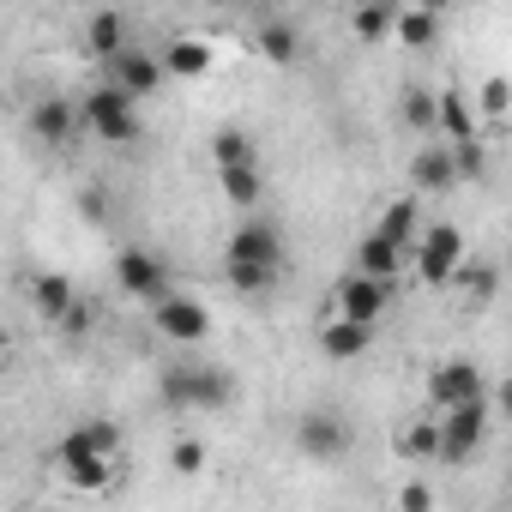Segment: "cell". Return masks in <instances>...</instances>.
<instances>
[{"label": "cell", "instance_id": "6da1fadb", "mask_svg": "<svg viewBox=\"0 0 512 512\" xmlns=\"http://www.w3.org/2000/svg\"><path fill=\"white\" fill-rule=\"evenodd\" d=\"M229 398H235V374H223V368H169L163 374L169 410H223Z\"/></svg>", "mask_w": 512, "mask_h": 512}, {"label": "cell", "instance_id": "7a4b0ae2", "mask_svg": "<svg viewBox=\"0 0 512 512\" xmlns=\"http://www.w3.org/2000/svg\"><path fill=\"white\" fill-rule=\"evenodd\" d=\"M79 127L97 133L103 145H133V139H139V109H133L115 85H97V91L79 103Z\"/></svg>", "mask_w": 512, "mask_h": 512}, {"label": "cell", "instance_id": "3957f363", "mask_svg": "<svg viewBox=\"0 0 512 512\" xmlns=\"http://www.w3.org/2000/svg\"><path fill=\"white\" fill-rule=\"evenodd\" d=\"M464 260H470V253H464V235H458L452 223H434V229L416 235V278H422L428 290L452 284V272H458Z\"/></svg>", "mask_w": 512, "mask_h": 512}, {"label": "cell", "instance_id": "277c9868", "mask_svg": "<svg viewBox=\"0 0 512 512\" xmlns=\"http://www.w3.org/2000/svg\"><path fill=\"white\" fill-rule=\"evenodd\" d=\"M434 428H440V458H452V464L476 458V452H482V440H488V398L446 410V422H434Z\"/></svg>", "mask_w": 512, "mask_h": 512}, {"label": "cell", "instance_id": "5b68a950", "mask_svg": "<svg viewBox=\"0 0 512 512\" xmlns=\"http://www.w3.org/2000/svg\"><path fill=\"white\" fill-rule=\"evenodd\" d=\"M296 446H302L314 464H338V458L356 446V434H350V422H344L338 410H308V416L296 422Z\"/></svg>", "mask_w": 512, "mask_h": 512}, {"label": "cell", "instance_id": "8992f818", "mask_svg": "<svg viewBox=\"0 0 512 512\" xmlns=\"http://www.w3.org/2000/svg\"><path fill=\"white\" fill-rule=\"evenodd\" d=\"M115 284L127 290V296H139V302H163L169 296V266L157 260V253H145V247H127L121 260H115Z\"/></svg>", "mask_w": 512, "mask_h": 512}, {"label": "cell", "instance_id": "52a82bcc", "mask_svg": "<svg viewBox=\"0 0 512 512\" xmlns=\"http://www.w3.org/2000/svg\"><path fill=\"white\" fill-rule=\"evenodd\" d=\"M428 398L440 404V410H458V404H476V398H488V374L476 368V362H440L434 374H428Z\"/></svg>", "mask_w": 512, "mask_h": 512}, {"label": "cell", "instance_id": "ba28073f", "mask_svg": "<svg viewBox=\"0 0 512 512\" xmlns=\"http://www.w3.org/2000/svg\"><path fill=\"white\" fill-rule=\"evenodd\" d=\"M229 266H284V235L266 217H247L229 235Z\"/></svg>", "mask_w": 512, "mask_h": 512}, {"label": "cell", "instance_id": "9c48e42d", "mask_svg": "<svg viewBox=\"0 0 512 512\" xmlns=\"http://www.w3.org/2000/svg\"><path fill=\"white\" fill-rule=\"evenodd\" d=\"M25 127H31V139L37 145H73L79 139V103L73 97H37L31 103V115H25Z\"/></svg>", "mask_w": 512, "mask_h": 512}, {"label": "cell", "instance_id": "30bf717a", "mask_svg": "<svg viewBox=\"0 0 512 512\" xmlns=\"http://www.w3.org/2000/svg\"><path fill=\"white\" fill-rule=\"evenodd\" d=\"M151 320H157V332H163V338H175V344H199V338L211 332V314H205L193 296H175V290L151 308Z\"/></svg>", "mask_w": 512, "mask_h": 512}, {"label": "cell", "instance_id": "8fae6325", "mask_svg": "<svg viewBox=\"0 0 512 512\" xmlns=\"http://www.w3.org/2000/svg\"><path fill=\"white\" fill-rule=\"evenodd\" d=\"M392 302V284H374V278H344L338 284V320H356V326H374Z\"/></svg>", "mask_w": 512, "mask_h": 512}, {"label": "cell", "instance_id": "7c38bea8", "mask_svg": "<svg viewBox=\"0 0 512 512\" xmlns=\"http://www.w3.org/2000/svg\"><path fill=\"white\" fill-rule=\"evenodd\" d=\"M157 85H163V67H157V55H145V49H121V55H115V91H121L127 103L151 97Z\"/></svg>", "mask_w": 512, "mask_h": 512}, {"label": "cell", "instance_id": "4fadbf2b", "mask_svg": "<svg viewBox=\"0 0 512 512\" xmlns=\"http://www.w3.org/2000/svg\"><path fill=\"white\" fill-rule=\"evenodd\" d=\"M115 446H121V428L97 416V422H79V428L61 440V464H67V458H115Z\"/></svg>", "mask_w": 512, "mask_h": 512}, {"label": "cell", "instance_id": "5bb4252c", "mask_svg": "<svg viewBox=\"0 0 512 512\" xmlns=\"http://www.w3.org/2000/svg\"><path fill=\"white\" fill-rule=\"evenodd\" d=\"M434 127L446 133V145H470L476 139V109L464 103V91H434Z\"/></svg>", "mask_w": 512, "mask_h": 512}, {"label": "cell", "instance_id": "9a60e30c", "mask_svg": "<svg viewBox=\"0 0 512 512\" xmlns=\"http://www.w3.org/2000/svg\"><path fill=\"white\" fill-rule=\"evenodd\" d=\"M458 175H452V151L446 145H416V157H410V187L416 193H446Z\"/></svg>", "mask_w": 512, "mask_h": 512}, {"label": "cell", "instance_id": "2e32d148", "mask_svg": "<svg viewBox=\"0 0 512 512\" xmlns=\"http://www.w3.org/2000/svg\"><path fill=\"white\" fill-rule=\"evenodd\" d=\"M368 344H374V326H356V320L320 326V356H332V362H356V356H368Z\"/></svg>", "mask_w": 512, "mask_h": 512}, {"label": "cell", "instance_id": "e0dca14e", "mask_svg": "<svg viewBox=\"0 0 512 512\" xmlns=\"http://www.w3.org/2000/svg\"><path fill=\"white\" fill-rule=\"evenodd\" d=\"M398 272H404V253H398L392 241L368 235V241L356 247V278H374V284H398Z\"/></svg>", "mask_w": 512, "mask_h": 512}, {"label": "cell", "instance_id": "ac0fdd59", "mask_svg": "<svg viewBox=\"0 0 512 512\" xmlns=\"http://www.w3.org/2000/svg\"><path fill=\"white\" fill-rule=\"evenodd\" d=\"M157 67H163L169 79H199V73H211V43H205V37H175Z\"/></svg>", "mask_w": 512, "mask_h": 512}, {"label": "cell", "instance_id": "d6986e66", "mask_svg": "<svg viewBox=\"0 0 512 512\" xmlns=\"http://www.w3.org/2000/svg\"><path fill=\"white\" fill-rule=\"evenodd\" d=\"M31 302H37L43 320H61V314L79 302V290H73V278H61V272H37V278H31Z\"/></svg>", "mask_w": 512, "mask_h": 512}, {"label": "cell", "instance_id": "ffe728a7", "mask_svg": "<svg viewBox=\"0 0 512 512\" xmlns=\"http://www.w3.org/2000/svg\"><path fill=\"white\" fill-rule=\"evenodd\" d=\"M392 37L404 49H428L440 37V13L434 7H404V13H392Z\"/></svg>", "mask_w": 512, "mask_h": 512}, {"label": "cell", "instance_id": "44dd1931", "mask_svg": "<svg viewBox=\"0 0 512 512\" xmlns=\"http://www.w3.org/2000/svg\"><path fill=\"white\" fill-rule=\"evenodd\" d=\"M121 49H127V19H121V13H97V19L85 25V55L115 61Z\"/></svg>", "mask_w": 512, "mask_h": 512}, {"label": "cell", "instance_id": "7402d4cb", "mask_svg": "<svg viewBox=\"0 0 512 512\" xmlns=\"http://www.w3.org/2000/svg\"><path fill=\"white\" fill-rule=\"evenodd\" d=\"M253 43H260V55H266V61H278V67H290V61L302 55V37H296V25H290V19H266L260 31H253Z\"/></svg>", "mask_w": 512, "mask_h": 512}, {"label": "cell", "instance_id": "603a6c76", "mask_svg": "<svg viewBox=\"0 0 512 512\" xmlns=\"http://www.w3.org/2000/svg\"><path fill=\"white\" fill-rule=\"evenodd\" d=\"M217 181H223V199H229V205H260V193H266V175H260V163L217 169Z\"/></svg>", "mask_w": 512, "mask_h": 512}, {"label": "cell", "instance_id": "cb8c5ba5", "mask_svg": "<svg viewBox=\"0 0 512 512\" xmlns=\"http://www.w3.org/2000/svg\"><path fill=\"white\" fill-rule=\"evenodd\" d=\"M374 235H380V241H392L398 253H410V247H416V193H410V199H398V205L380 217V229H374Z\"/></svg>", "mask_w": 512, "mask_h": 512}, {"label": "cell", "instance_id": "d4e9b609", "mask_svg": "<svg viewBox=\"0 0 512 512\" xmlns=\"http://www.w3.org/2000/svg\"><path fill=\"white\" fill-rule=\"evenodd\" d=\"M452 284H458L470 302H494V290H500V272H494V266H482V260H464V266L452 272Z\"/></svg>", "mask_w": 512, "mask_h": 512}, {"label": "cell", "instance_id": "484cf974", "mask_svg": "<svg viewBox=\"0 0 512 512\" xmlns=\"http://www.w3.org/2000/svg\"><path fill=\"white\" fill-rule=\"evenodd\" d=\"M211 157H217V169H241V163H260V157H253V139H247L241 127H223V133L211 139Z\"/></svg>", "mask_w": 512, "mask_h": 512}, {"label": "cell", "instance_id": "4316f807", "mask_svg": "<svg viewBox=\"0 0 512 512\" xmlns=\"http://www.w3.org/2000/svg\"><path fill=\"white\" fill-rule=\"evenodd\" d=\"M67 476H73V488L103 494V488L115 482V458H67Z\"/></svg>", "mask_w": 512, "mask_h": 512}, {"label": "cell", "instance_id": "83f0119b", "mask_svg": "<svg viewBox=\"0 0 512 512\" xmlns=\"http://www.w3.org/2000/svg\"><path fill=\"white\" fill-rule=\"evenodd\" d=\"M278 272H284V266H223L229 290H241V296H266V290H278Z\"/></svg>", "mask_w": 512, "mask_h": 512}, {"label": "cell", "instance_id": "f1b7e54d", "mask_svg": "<svg viewBox=\"0 0 512 512\" xmlns=\"http://www.w3.org/2000/svg\"><path fill=\"white\" fill-rule=\"evenodd\" d=\"M446 151H452V175H458V181H482V175H488V145H482V139L446 145Z\"/></svg>", "mask_w": 512, "mask_h": 512}, {"label": "cell", "instance_id": "f546056e", "mask_svg": "<svg viewBox=\"0 0 512 512\" xmlns=\"http://www.w3.org/2000/svg\"><path fill=\"white\" fill-rule=\"evenodd\" d=\"M398 452H404V458H440V428H434V422L404 428V434H398Z\"/></svg>", "mask_w": 512, "mask_h": 512}, {"label": "cell", "instance_id": "4dcf8cb0", "mask_svg": "<svg viewBox=\"0 0 512 512\" xmlns=\"http://www.w3.org/2000/svg\"><path fill=\"white\" fill-rule=\"evenodd\" d=\"M350 31H356L362 43H380V37H392V7H362V13L350 19Z\"/></svg>", "mask_w": 512, "mask_h": 512}, {"label": "cell", "instance_id": "1f68e13d", "mask_svg": "<svg viewBox=\"0 0 512 512\" xmlns=\"http://www.w3.org/2000/svg\"><path fill=\"white\" fill-rule=\"evenodd\" d=\"M169 470H175V476H199V470H205V446H199L193 434H181V440L169 446Z\"/></svg>", "mask_w": 512, "mask_h": 512}, {"label": "cell", "instance_id": "d6a6232c", "mask_svg": "<svg viewBox=\"0 0 512 512\" xmlns=\"http://www.w3.org/2000/svg\"><path fill=\"white\" fill-rule=\"evenodd\" d=\"M404 121L416 127V133H434V91H404Z\"/></svg>", "mask_w": 512, "mask_h": 512}, {"label": "cell", "instance_id": "836d02e7", "mask_svg": "<svg viewBox=\"0 0 512 512\" xmlns=\"http://www.w3.org/2000/svg\"><path fill=\"white\" fill-rule=\"evenodd\" d=\"M55 326H61V332H67V338L79 344V338H91V326H97V308H91V302L79 296V302H73V308H67L61 320H55Z\"/></svg>", "mask_w": 512, "mask_h": 512}, {"label": "cell", "instance_id": "e575fe53", "mask_svg": "<svg viewBox=\"0 0 512 512\" xmlns=\"http://www.w3.org/2000/svg\"><path fill=\"white\" fill-rule=\"evenodd\" d=\"M398 512H434V488L428 482H404L398 488Z\"/></svg>", "mask_w": 512, "mask_h": 512}, {"label": "cell", "instance_id": "d590c367", "mask_svg": "<svg viewBox=\"0 0 512 512\" xmlns=\"http://www.w3.org/2000/svg\"><path fill=\"white\" fill-rule=\"evenodd\" d=\"M476 103H482V109H488V115H506V79H488V85H482V97H476Z\"/></svg>", "mask_w": 512, "mask_h": 512}, {"label": "cell", "instance_id": "8d00e7d4", "mask_svg": "<svg viewBox=\"0 0 512 512\" xmlns=\"http://www.w3.org/2000/svg\"><path fill=\"white\" fill-rule=\"evenodd\" d=\"M85 217H91V223H103V217H109V199H103V187H91V193H85Z\"/></svg>", "mask_w": 512, "mask_h": 512}, {"label": "cell", "instance_id": "74e56055", "mask_svg": "<svg viewBox=\"0 0 512 512\" xmlns=\"http://www.w3.org/2000/svg\"><path fill=\"white\" fill-rule=\"evenodd\" d=\"M0 350H7V326H0Z\"/></svg>", "mask_w": 512, "mask_h": 512}, {"label": "cell", "instance_id": "f35d334b", "mask_svg": "<svg viewBox=\"0 0 512 512\" xmlns=\"http://www.w3.org/2000/svg\"><path fill=\"white\" fill-rule=\"evenodd\" d=\"M19 512H37V506H19Z\"/></svg>", "mask_w": 512, "mask_h": 512}]
</instances>
